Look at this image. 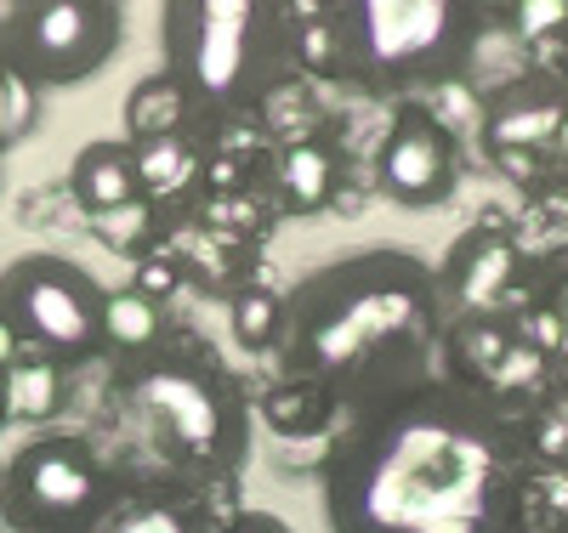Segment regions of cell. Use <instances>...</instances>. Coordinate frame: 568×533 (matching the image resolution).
<instances>
[{
	"mask_svg": "<svg viewBox=\"0 0 568 533\" xmlns=\"http://www.w3.org/2000/svg\"><path fill=\"white\" fill-rule=\"evenodd\" d=\"M329 533H529V460L484 380L420 375L336 420L318 454Z\"/></svg>",
	"mask_w": 568,
	"mask_h": 533,
	"instance_id": "obj_1",
	"label": "cell"
},
{
	"mask_svg": "<svg viewBox=\"0 0 568 533\" xmlns=\"http://www.w3.org/2000/svg\"><path fill=\"white\" fill-rule=\"evenodd\" d=\"M444 329L438 273L404 245H364L284 289L278 363L342 420L420 375H438Z\"/></svg>",
	"mask_w": 568,
	"mask_h": 533,
	"instance_id": "obj_2",
	"label": "cell"
},
{
	"mask_svg": "<svg viewBox=\"0 0 568 533\" xmlns=\"http://www.w3.org/2000/svg\"><path fill=\"white\" fill-rule=\"evenodd\" d=\"M489 18L466 0H336L302 23V69L364 96L420 103L471 74Z\"/></svg>",
	"mask_w": 568,
	"mask_h": 533,
	"instance_id": "obj_3",
	"label": "cell"
},
{
	"mask_svg": "<svg viewBox=\"0 0 568 533\" xmlns=\"http://www.w3.org/2000/svg\"><path fill=\"white\" fill-rule=\"evenodd\" d=\"M160 52L211 136L267 109L302 74V12L278 0H165Z\"/></svg>",
	"mask_w": 568,
	"mask_h": 533,
	"instance_id": "obj_4",
	"label": "cell"
},
{
	"mask_svg": "<svg viewBox=\"0 0 568 533\" xmlns=\"http://www.w3.org/2000/svg\"><path fill=\"white\" fill-rule=\"evenodd\" d=\"M120 392L149 431L165 471L182 476V489H222V482L245 476L256 443V409L245 386L211 352L165 341L149 358L120 363Z\"/></svg>",
	"mask_w": 568,
	"mask_h": 533,
	"instance_id": "obj_5",
	"label": "cell"
},
{
	"mask_svg": "<svg viewBox=\"0 0 568 533\" xmlns=\"http://www.w3.org/2000/svg\"><path fill=\"white\" fill-rule=\"evenodd\" d=\"M103 307H109V289L69 256L29 250L0 267V318L18 335V347L34 358H52L63 369L109 358Z\"/></svg>",
	"mask_w": 568,
	"mask_h": 533,
	"instance_id": "obj_6",
	"label": "cell"
},
{
	"mask_svg": "<svg viewBox=\"0 0 568 533\" xmlns=\"http://www.w3.org/2000/svg\"><path fill=\"white\" fill-rule=\"evenodd\" d=\"M120 494L114 465L74 431H40L12 449L0 476V527L7 533H91Z\"/></svg>",
	"mask_w": 568,
	"mask_h": 533,
	"instance_id": "obj_7",
	"label": "cell"
},
{
	"mask_svg": "<svg viewBox=\"0 0 568 533\" xmlns=\"http://www.w3.org/2000/svg\"><path fill=\"white\" fill-rule=\"evenodd\" d=\"M125 45V7L114 0H18L0 7V63L40 96L103 74Z\"/></svg>",
	"mask_w": 568,
	"mask_h": 533,
	"instance_id": "obj_8",
	"label": "cell"
},
{
	"mask_svg": "<svg viewBox=\"0 0 568 533\" xmlns=\"http://www.w3.org/2000/svg\"><path fill=\"white\" fill-rule=\"evenodd\" d=\"M369 176L398 211H444L460 187V142L426 103H393Z\"/></svg>",
	"mask_w": 568,
	"mask_h": 533,
	"instance_id": "obj_9",
	"label": "cell"
},
{
	"mask_svg": "<svg viewBox=\"0 0 568 533\" xmlns=\"http://www.w3.org/2000/svg\"><path fill=\"white\" fill-rule=\"evenodd\" d=\"M511 267H517V250L511 238L495 233V227H471L449 245V262L438 267V296H444V312L460 318V324H484L511 289Z\"/></svg>",
	"mask_w": 568,
	"mask_h": 533,
	"instance_id": "obj_10",
	"label": "cell"
},
{
	"mask_svg": "<svg viewBox=\"0 0 568 533\" xmlns=\"http://www.w3.org/2000/svg\"><path fill=\"white\" fill-rule=\"evenodd\" d=\"M69 199L98 227L149 205V193H142V171H136V148L125 136H98V142H85V148L74 154V165H69Z\"/></svg>",
	"mask_w": 568,
	"mask_h": 533,
	"instance_id": "obj_11",
	"label": "cell"
},
{
	"mask_svg": "<svg viewBox=\"0 0 568 533\" xmlns=\"http://www.w3.org/2000/svg\"><path fill=\"white\" fill-rule=\"evenodd\" d=\"M568 120V96L551 80H524L506 85L489 114H484V148L489 154H517V148H546V142L562 136Z\"/></svg>",
	"mask_w": 568,
	"mask_h": 533,
	"instance_id": "obj_12",
	"label": "cell"
},
{
	"mask_svg": "<svg viewBox=\"0 0 568 533\" xmlns=\"http://www.w3.org/2000/svg\"><path fill=\"white\" fill-rule=\"evenodd\" d=\"M267 187H273V205L284 216H318L329 211L342 187V154L329 136H291L284 148L267 160Z\"/></svg>",
	"mask_w": 568,
	"mask_h": 533,
	"instance_id": "obj_13",
	"label": "cell"
},
{
	"mask_svg": "<svg viewBox=\"0 0 568 533\" xmlns=\"http://www.w3.org/2000/svg\"><path fill=\"white\" fill-rule=\"evenodd\" d=\"M91 533H216L194 489H120Z\"/></svg>",
	"mask_w": 568,
	"mask_h": 533,
	"instance_id": "obj_14",
	"label": "cell"
},
{
	"mask_svg": "<svg viewBox=\"0 0 568 533\" xmlns=\"http://www.w3.org/2000/svg\"><path fill=\"white\" fill-rule=\"evenodd\" d=\"M187 131H200V120H194L182 85H176L165 69L142 74V80L125 91V142H131V148H149V142L187 136ZM200 136H205V131H200Z\"/></svg>",
	"mask_w": 568,
	"mask_h": 533,
	"instance_id": "obj_15",
	"label": "cell"
},
{
	"mask_svg": "<svg viewBox=\"0 0 568 533\" xmlns=\"http://www.w3.org/2000/svg\"><path fill=\"white\" fill-rule=\"evenodd\" d=\"M103 341H109V358L131 363V358H149L171 341V318L160 301L136 296V289H109V307H103Z\"/></svg>",
	"mask_w": 568,
	"mask_h": 533,
	"instance_id": "obj_16",
	"label": "cell"
},
{
	"mask_svg": "<svg viewBox=\"0 0 568 533\" xmlns=\"http://www.w3.org/2000/svg\"><path fill=\"white\" fill-rule=\"evenodd\" d=\"M69 409V369L52 363V358H12L7 369V414L18 426H45V420H58Z\"/></svg>",
	"mask_w": 568,
	"mask_h": 533,
	"instance_id": "obj_17",
	"label": "cell"
},
{
	"mask_svg": "<svg viewBox=\"0 0 568 533\" xmlns=\"http://www.w3.org/2000/svg\"><path fill=\"white\" fill-rule=\"evenodd\" d=\"M136 171H142V193L149 205H165L176 193H187L205 171V136L187 131V136H165V142H149L136 148Z\"/></svg>",
	"mask_w": 568,
	"mask_h": 533,
	"instance_id": "obj_18",
	"label": "cell"
},
{
	"mask_svg": "<svg viewBox=\"0 0 568 533\" xmlns=\"http://www.w3.org/2000/svg\"><path fill=\"white\" fill-rule=\"evenodd\" d=\"M227 329H233V341H240V352H278V335H284V289H273V284L233 289Z\"/></svg>",
	"mask_w": 568,
	"mask_h": 533,
	"instance_id": "obj_19",
	"label": "cell"
},
{
	"mask_svg": "<svg viewBox=\"0 0 568 533\" xmlns=\"http://www.w3.org/2000/svg\"><path fill=\"white\" fill-rule=\"evenodd\" d=\"M216 533H296L291 522H284L278 511H227L222 522H216Z\"/></svg>",
	"mask_w": 568,
	"mask_h": 533,
	"instance_id": "obj_20",
	"label": "cell"
},
{
	"mask_svg": "<svg viewBox=\"0 0 568 533\" xmlns=\"http://www.w3.org/2000/svg\"><path fill=\"white\" fill-rule=\"evenodd\" d=\"M12 358H23V347H18V335L7 329V318H0V369H12Z\"/></svg>",
	"mask_w": 568,
	"mask_h": 533,
	"instance_id": "obj_21",
	"label": "cell"
},
{
	"mask_svg": "<svg viewBox=\"0 0 568 533\" xmlns=\"http://www.w3.org/2000/svg\"><path fill=\"white\" fill-rule=\"evenodd\" d=\"M12 426V414H7V369H0V431Z\"/></svg>",
	"mask_w": 568,
	"mask_h": 533,
	"instance_id": "obj_22",
	"label": "cell"
},
{
	"mask_svg": "<svg viewBox=\"0 0 568 533\" xmlns=\"http://www.w3.org/2000/svg\"><path fill=\"white\" fill-rule=\"evenodd\" d=\"M0 476H7V454H0Z\"/></svg>",
	"mask_w": 568,
	"mask_h": 533,
	"instance_id": "obj_23",
	"label": "cell"
},
{
	"mask_svg": "<svg viewBox=\"0 0 568 533\" xmlns=\"http://www.w3.org/2000/svg\"><path fill=\"white\" fill-rule=\"evenodd\" d=\"M0 533H7V527H0Z\"/></svg>",
	"mask_w": 568,
	"mask_h": 533,
	"instance_id": "obj_24",
	"label": "cell"
}]
</instances>
